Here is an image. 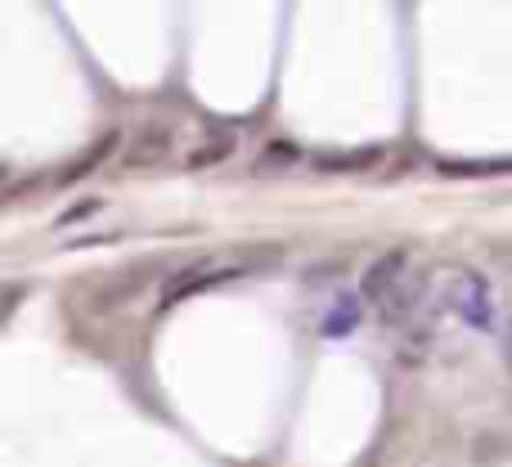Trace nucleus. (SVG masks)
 <instances>
[{"mask_svg":"<svg viewBox=\"0 0 512 467\" xmlns=\"http://www.w3.org/2000/svg\"><path fill=\"white\" fill-rule=\"evenodd\" d=\"M274 247H234V252H221V256H207V261L189 265L180 270L176 279L162 288V306H176V297H189V292H203L212 283H225V279H239V274L256 270L261 261H270Z\"/></svg>","mask_w":512,"mask_h":467,"instance_id":"obj_1","label":"nucleus"},{"mask_svg":"<svg viewBox=\"0 0 512 467\" xmlns=\"http://www.w3.org/2000/svg\"><path fill=\"white\" fill-rule=\"evenodd\" d=\"M450 306H454V315H459L463 324H472V328H490V324H495L490 288H486V279H481L477 270H463L459 279L450 283Z\"/></svg>","mask_w":512,"mask_h":467,"instance_id":"obj_2","label":"nucleus"},{"mask_svg":"<svg viewBox=\"0 0 512 467\" xmlns=\"http://www.w3.org/2000/svg\"><path fill=\"white\" fill-rule=\"evenodd\" d=\"M405 265H409L405 252L378 256V261L369 265V274H364V283H360V297H364V301H387L391 292H396V283L405 279Z\"/></svg>","mask_w":512,"mask_h":467,"instance_id":"obj_3","label":"nucleus"},{"mask_svg":"<svg viewBox=\"0 0 512 467\" xmlns=\"http://www.w3.org/2000/svg\"><path fill=\"white\" fill-rule=\"evenodd\" d=\"M167 149H171V131H167V126H144V131L135 135L131 153H126V167H144V162H158Z\"/></svg>","mask_w":512,"mask_h":467,"instance_id":"obj_4","label":"nucleus"},{"mask_svg":"<svg viewBox=\"0 0 512 467\" xmlns=\"http://www.w3.org/2000/svg\"><path fill=\"white\" fill-rule=\"evenodd\" d=\"M418 288H423V274H418V270H405V279L396 283V292L382 301L387 319H405L409 310H414V301H418Z\"/></svg>","mask_w":512,"mask_h":467,"instance_id":"obj_5","label":"nucleus"},{"mask_svg":"<svg viewBox=\"0 0 512 467\" xmlns=\"http://www.w3.org/2000/svg\"><path fill=\"white\" fill-rule=\"evenodd\" d=\"M360 324V297H337V306L324 319V337H346Z\"/></svg>","mask_w":512,"mask_h":467,"instance_id":"obj_6","label":"nucleus"},{"mask_svg":"<svg viewBox=\"0 0 512 467\" xmlns=\"http://www.w3.org/2000/svg\"><path fill=\"white\" fill-rule=\"evenodd\" d=\"M108 149H113V135H108V140H99L90 153H81V158H77V167H68V171H63V180H81V176H86V171H95V167H99V158H108Z\"/></svg>","mask_w":512,"mask_h":467,"instance_id":"obj_7","label":"nucleus"}]
</instances>
